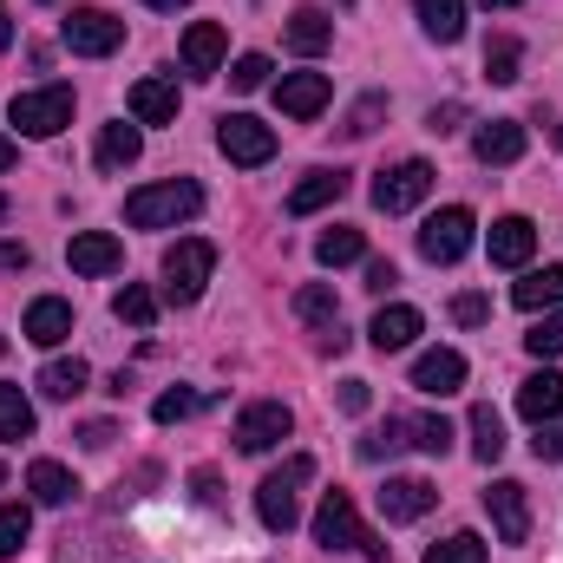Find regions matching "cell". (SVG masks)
Masks as SVG:
<instances>
[{"label": "cell", "instance_id": "1", "mask_svg": "<svg viewBox=\"0 0 563 563\" xmlns=\"http://www.w3.org/2000/svg\"><path fill=\"white\" fill-rule=\"evenodd\" d=\"M203 210V190L190 184V177H170V184H144L125 197V223L132 230H177V223H190Z\"/></svg>", "mask_w": 563, "mask_h": 563}, {"label": "cell", "instance_id": "2", "mask_svg": "<svg viewBox=\"0 0 563 563\" xmlns=\"http://www.w3.org/2000/svg\"><path fill=\"white\" fill-rule=\"evenodd\" d=\"M314 544H321V551H361L367 563H387V544L361 525V511H354L347 492H328V498H321V511H314Z\"/></svg>", "mask_w": 563, "mask_h": 563}, {"label": "cell", "instance_id": "3", "mask_svg": "<svg viewBox=\"0 0 563 563\" xmlns=\"http://www.w3.org/2000/svg\"><path fill=\"white\" fill-rule=\"evenodd\" d=\"M314 478V459L308 452H295L282 472H269L263 485H256V518L276 531V538H288L295 531V518H301V485Z\"/></svg>", "mask_w": 563, "mask_h": 563}, {"label": "cell", "instance_id": "4", "mask_svg": "<svg viewBox=\"0 0 563 563\" xmlns=\"http://www.w3.org/2000/svg\"><path fill=\"white\" fill-rule=\"evenodd\" d=\"M7 125H20V139H59L73 125V86H40V92H13Z\"/></svg>", "mask_w": 563, "mask_h": 563}, {"label": "cell", "instance_id": "5", "mask_svg": "<svg viewBox=\"0 0 563 563\" xmlns=\"http://www.w3.org/2000/svg\"><path fill=\"white\" fill-rule=\"evenodd\" d=\"M217 269V243H203V236H184V243H170L164 250V295L184 308V301H197L203 295V282Z\"/></svg>", "mask_w": 563, "mask_h": 563}, {"label": "cell", "instance_id": "6", "mask_svg": "<svg viewBox=\"0 0 563 563\" xmlns=\"http://www.w3.org/2000/svg\"><path fill=\"white\" fill-rule=\"evenodd\" d=\"M432 164L426 157H407V164H394V170H380L374 177V210L380 217H407V210H420L426 203V190H432Z\"/></svg>", "mask_w": 563, "mask_h": 563}, {"label": "cell", "instance_id": "7", "mask_svg": "<svg viewBox=\"0 0 563 563\" xmlns=\"http://www.w3.org/2000/svg\"><path fill=\"white\" fill-rule=\"evenodd\" d=\"M59 40H66L79 59H106V53H119V40H125V20H112L106 7H73V13L59 20Z\"/></svg>", "mask_w": 563, "mask_h": 563}, {"label": "cell", "instance_id": "8", "mask_svg": "<svg viewBox=\"0 0 563 563\" xmlns=\"http://www.w3.org/2000/svg\"><path fill=\"white\" fill-rule=\"evenodd\" d=\"M472 210L465 203H445L439 217H426V230H420V256L426 263H459L465 250H472Z\"/></svg>", "mask_w": 563, "mask_h": 563}, {"label": "cell", "instance_id": "9", "mask_svg": "<svg viewBox=\"0 0 563 563\" xmlns=\"http://www.w3.org/2000/svg\"><path fill=\"white\" fill-rule=\"evenodd\" d=\"M217 151H223L230 164H269V157H276V132H269L263 119H250V112H230V119L217 125Z\"/></svg>", "mask_w": 563, "mask_h": 563}, {"label": "cell", "instance_id": "10", "mask_svg": "<svg viewBox=\"0 0 563 563\" xmlns=\"http://www.w3.org/2000/svg\"><path fill=\"white\" fill-rule=\"evenodd\" d=\"M288 432H295V413H288L282 400H256V407L236 413V445H243V452H276Z\"/></svg>", "mask_w": 563, "mask_h": 563}, {"label": "cell", "instance_id": "11", "mask_svg": "<svg viewBox=\"0 0 563 563\" xmlns=\"http://www.w3.org/2000/svg\"><path fill=\"white\" fill-rule=\"evenodd\" d=\"M485 511H492L498 544H525V538H531V498H525L518 478H498V485L485 492Z\"/></svg>", "mask_w": 563, "mask_h": 563}, {"label": "cell", "instance_id": "12", "mask_svg": "<svg viewBox=\"0 0 563 563\" xmlns=\"http://www.w3.org/2000/svg\"><path fill=\"white\" fill-rule=\"evenodd\" d=\"M66 263H73V276H119L125 269V243L106 236V230H79L73 250H66Z\"/></svg>", "mask_w": 563, "mask_h": 563}, {"label": "cell", "instance_id": "13", "mask_svg": "<svg viewBox=\"0 0 563 563\" xmlns=\"http://www.w3.org/2000/svg\"><path fill=\"white\" fill-rule=\"evenodd\" d=\"M485 250H492L498 269H525V263L538 256V223H531V217H498Z\"/></svg>", "mask_w": 563, "mask_h": 563}, {"label": "cell", "instance_id": "14", "mask_svg": "<svg viewBox=\"0 0 563 563\" xmlns=\"http://www.w3.org/2000/svg\"><path fill=\"white\" fill-rule=\"evenodd\" d=\"M439 505V485H426V478H387L380 485V511H387V525H413Z\"/></svg>", "mask_w": 563, "mask_h": 563}, {"label": "cell", "instance_id": "15", "mask_svg": "<svg viewBox=\"0 0 563 563\" xmlns=\"http://www.w3.org/2000/svg\"><path fill=\"white\" fill-rule=\"evenodd\" d=\"M328 99H334V86H328L321 73H282V86H276L282 119H314Z\"/></svg>", "mask_w": 563, "mask_h": 563}, {"label": "cell", "instance_id": "16", "mask_svg": "<svg viewBox=\"0 0 563 563\" xmlns=\"http://www.w3.org/2000/svg\"><path fill=\"white\" fill-rule=\"evenodd\" d=\"M413 387H420V394H439V400L459 394V387H465V354H459V347L420 354V361H413Z\"/></svg>", "mask_w": 563, "mask_h": 563}, {"label": "cell", "instance_id": "17", "mask_svg": "<svg viewBox=\"0 0 563 563\" xmlns=\"http://www.w3.org/2000/svg\"><path fill=\"white\" fill-rule=\"evenodd\" d=\"M420 308H407V301H387L380 314H374V328H367V341L380 347V354H400V347H413L420 341Z\"/></svg>", "mask_w": 563, "mask_h": 563}, {"label": "cell", "instance_id": "18", "mask_svg": "<svg viewBox=\"0 0 563 563\" xmlns=\"http://www.w3.org/2000/svg\"><path fill=\"white\" fill-rule=\"evenodd\" d=\"M223 53H230V40H223L217 20H197V26L184 33V73L210 79V73H223Z\"/></svg>", "mask_w": 563, "mask_h": 563}, {"label": "cell", "instance_id": "19", "mask_svg": "<svg viewBox=\"0 0 563 563\" xmlns=\"http://www.w3.org/2000/svg\"><path fill=\"white\" fill-rule=\"evenodd\" d=\"M347 197V170H308L295 190H288V217H314V210H328V203H341Z\"/></svg>", "mask_w": 563, "mask_h": 563}, {"label": "cell", "instance_id": "20", "mask_svg": "<svg viewBox=\"0 0 563 563\" xmlns=\"http://www.w3.org/2000/svg\"><path fill=\"white\" fill-rule=\"evenodd\" d=\"M33 347H59L66 334H73V301H59V295H40L33 308H26V328H20Z\"/></svg>", "mask_w": 563, "mask_h": 563}, {"label": "cell", "instance_id": "21", "mask_svg": "<svg viewBox=\"0 0 563 563\" xmlns=\"http://www.w3.org/2000/svg\"><path fill=\"white\" fill-rule=\"evenodd\" d=\"M525 125L518 119H492V125H478V139H472V151H478V164H518L525 157Z\"/></svg>", "mask_w": 563, "mask_h": 563}, {"label": "cell", "instance_id": "22", "mask_svg": "<svg viewBox=\"0 0 563 563\" xmlns=\"http://www.w3.org/2000/svg\"><path fill=\"white\" fill-rule=\"evenodd\" d=\"M26 492H33V505H73L79 498V478L59 459H33L26 465Z\"/></svg>", "mask_w": 563, "mask_h": 563}, {"label": "cell", "instance_id": "23", "mask_svg": "<svg viewBox=\"0 0 563 563\" xmlns=\"http://www.w3.org/2000/svg\"><path fill=\"white\" fill-rule=\"evenodd\" d=\"M132 119L139 125H177V79H139L132 86Z\"/></svg>", "mask_w": 563, "mask_h": 563}, {"label": "cell", "instance_id": "24", "mask_svg": "<svg viewBox=\"0 0 563 563\" xmlns=\"http://www.w3.org/2000/svg\"><path fill=\"white\" fill-rule=\"evenodd\" d=\"M518 413H525L531 426L558 420V413H563V374H551V367H544V374H531V380L518 387Z\"/></svg>", "mask_w": 563, "mask_h": 563}, {"label": "cell", "instance_id": "25", "mask_svg": "<svg viewBox=\"0 0 563 563\" xmlns=\"http://www.w3.org/2000/svg\"><path fill=\"white\" fill-rule=\"evenodd\" d=\"M511 301L525 308V314H544V308H563V263H544V269H531V276L511 288Z\"/></svg>", "mask_w": 563, "mask_h": 563}, {"label": "cell", "instance_id": "26", "mask_svg": "<svg viewBox=\"0 0 563 563\" xmlns=\"http://www.w3.org/2000/svg\"><path fill=\"white\" fill-rule=\"evenodd\" d=\"M328 40H334V20H328L321 7H295V13H288V46H295L301 59L328 53Z\"/></svg>", "mask_w": 563, "mask_h": 563}, {"label": "cell", "instance_id": "27", "mask_svg": "<svg viewBox=\"0 0 563 563\" xmlns=\"http://www.w3.org/2000/svg\"><path fill=\"white\" fill-rule=\"evenodd\" d=\"M387 426H394V439H400V445H413V452H432V459L452 445V426L439 420V413H407V420H387Z\"/></svg>", "mask_w": 563, "mask_h": 563}, {"label": "cell", "instance_id": "28", "mask_svg": "<svg viewBox=\"0 0 563 563\" xmlns=\"http://www.w3.org/2000/svg\"><path fill=\"white\" fill-rule=\"evenodd\" d=\"M139 151H144L139 119H132V125L119 119V125H106V132H99V151H92V157H99V170H125V164H139Z\"/></svg>", "mask_w": 563, "mask_h": 563}, {"label": "cell", "instance_id": "29", "mask_svg": "<svg viewBox=\"0 0 563 563\" xmlns=\"http://www.w3.org/2000/svg\"><path fill=\"white\" fill-rule=\"evenodd\" d=\"M413 13H420V26L439 46H452L465 33V0H413Z\"/></svg>", "mask_w": 563, "mask_h": 563}, {"label": "cell", "instance_id": "30", "mask_svg": "<svg viewBox=\"0 0 563 563\" xmlns=\"http://www.w3.org/2000/svg\"><path fill=\"white\" fill-rule=\"evenodd\" d=\"M361 256H367V236H361V230H347V223L314 236V263H321V269H341V263H361Z\"/></svg>", "mask_w": 563, "mask_h": 563}, {"label": "cell", "instance_id": "31", "mask_svg": "<svg viewBox=\"0 0 563 563\" xmlns=\"http://www.w3.org/2000/svg\"><path fill=\"white\" fill-rule=\"evenodd\" d=\"M86 380H92L86 361H46L40 367V394L46 400H73V394H86Z\"/></svg>", "mask_w": 563, "mask_h": 563}, {"label": "cell", "instance_id": "32", "mask_svg": "<svg viewBox=\"0 0 563 563\" xmlns=\"http://www.w3.org/2000/svg\"><path fill=\"white\" fill-rule=\"evenodd\" d=\"M472 459H478V465L505 459V420H498L492 407H472Z\"/></svg>", "mask_w": 563, "mask_h": 563}, {"label": "cell", "instance_id": "33", "mask_svg": "<svg viewBox=\"0 0 563 563\" xmlns=\"http://www.w3.org/2000/svg\"><path fill=\"white\" fill-rule=\"evenodd\" d=\"M295 314H301L308 328H334V321H341V301H334L328 282H308V288L295 295Z\"/></svg>", "mask_w": 563, "mask_h": 563}, {"label": "cell", "instance_id": "34", "mask_svg": "<svg viewBox=\"0 0 563 563\" xmlns=\"http://www.w3.org/2000/svg\"><path fill=\"white\" fill-rule=\"evenodd\" d=\"M7 439H33V400L20 387H0V445Z\"/></svg>", "mask_w": 563, "mask_h": 563}, {"label": "cell", "instance_id": "35", "mask_svg": "<svg viewBox=\"0 0 563 563\" xmlns=\"http://www.w3.org/2000/svg\"><path fill=\"white\" fill-rule=\"evenodd\" d=\"M518 66H525V46H518L511 33H498V40L485 46V79H492V86H511Z\"/></svg>", "mask_w": 563, "mask_h": 563}, {"label": "cell", "instance_id": "36", "mask_svg": "<svg viewBox=\"0 0 563 563\" xmlns=\"http://www.w3.org/2000/svg\"><path fill=\"white\" fill-rule=\"evenodd\" d=\"M112 314L132 321V328H151V321H157V295H151L144 282H125V288L112 295Z\"/></svg>", "mask_w": 563, "mask_h": 563}, {"label": "cell", "instance_id": "37", "mask_svg": "<svg viewBox=\"0 0 563 563\" xmlns=\"http://www.w3.org/2000/svg\"><path fill=\"white\" fill-rule=\"evenodd\" d=\"M26 531H33V511H26V505H0V563L20 558Z\"/></svg>", "mask_w": 563, "mask_h": 563}, {"label": "cell", "instance_id": "38", "mask_svg": "<svg viewBox=\"0 0 563 563\" xmlns=\"http://www.w3.org/2000/svg\"><path fill=\"white\" fill-rule=\"evenodd\" d=\"M426 563H485V538H472V531H452L445 544H432Z\"/></svg>", "mask_w": 563, "mask_h": 563}, {"label": "cell", "instance_id": "39", "mask_svg": "<svg viewBox=\"0 0 563 563\" xmlns=\"http://www.w3.org/2000/svg\"><path fill=\"white\" fill-rule=\"evenodd\" d=\"M525 347H531L538 361H558V354H563V308H551V314L525 334Z\"/></svg>", "mask_w": 563, "mask_h": 563}, {"label": "cell", "instance_id": "40", "mask_svg": "<svg viewBox=\"0 0 563 563\" xmlns=\"http://www.w3.org/2000/svg\"><path fill=\"white\" fill-rule=\"evenodd\" d=\"M197 407H203V394H190V387H170V394H157L151 420H157V426H177V420H190Z\"/></svg>", "mask_w": 563, "mask_h": 563}, {"label": "cell", "instance_id": "41", "mask_svg": "<svg viewBox=\"0 0 563 563\" xmlns=\"http://www.w3.org/2000/svg\"><path fill=\"white\" fill-rule=\"evenodd\" d=\"M230 86H236V92H256V86H269V59H263V53H243V59L230 66Z\"/></svg>", "mask_w": 563, "mask_h": 563}, {"label": "cell", "instance_id": "42", "mask_svg": "<svg viewBox=\"0 0 563 563\" xmlns=\"http://www.w3.org/2000/svg\"><path fill=\"white\" fill-rule=\"evenodd\" d=\"M380 112H387V99H380V92H367V99H361V106H354V112H347V139H367V132H374V119H380Z\"/></svg>", "mask_w": 563, "mask_h": 563}, {"label": "cell", "instance_id": "43", "mask_svg": "<svg viewBox=\"0 0 563 563\" xmlns=\"http://www.w3.org/2000/svg\"><path fill=\"white\" fill-rule=\"evenodd\" d=\"M190 492H197V505H203V511H217V505H223V478H217L210 465H203V472H190Z\"/></svg>", "mask_w": 563, "mask_h": 563}, {"label": "cell", "instance_id": "44", "mask_svg": "<svg viewBox=\"0 0 563 563\" xmlns=\"http://www.w3.org/2000/svg\"><path fill=\"white\" fill-rule=\"evenodd\" d=\"M452 321L478 328V321H492V301H485V295H459V301H452Z\"/></svg>", "mask_w": 563, "mask_h": 563}, {"label": "cell", "instance_id": "45", "mask_svg": "<svg viewBox=\"0 0 563 563\" xmlns=\"http://www.w3.org/2000/svg\"><path fill=\"white\" fill-rule=\"evenodd\" d=\"M531 452H538L544 465H558V459H563V426L544 420V426H538V439H531Z\"/></svg>", "mask_w": 563, "mask_h": 563}, {"label": "cell", "instance_id": "46", "mask_svg": "<svg viewBox=\"0 0 563 563\" xmlns=\"http://www.w3.org/2000/svg\"><path fill=\"white\" fill-rule=\"evenodd\" d=\"M426 125L445 139V132H459V125H465V106H432V119H426Z\"/></svg>", "mask_w": 563, "mask_h": 563}, {"label": "cell", "instance_id": "47", "mask_svg": "<svg viewBox=\"0 0 563 563\" xmlns=\"http://www.w3.org/2000/svg\"><path fill=\"white\" fill-rule=\"evenodd\" d=\"M367 380H341V413H367Z\"/></svg>", "mask_w": 563, "mask_h": 563}, {"label": "cell", "instance_id": "48", "mask_svg": "<svg viewBox=\"0 0 563 563\" xmlns=\"http://www.w3.org/2000/svg\"><path fill=\"white\" fill-rule=\"evenodd\" d=\"M394 263H367V288H380V295H387V288H394Z\"/></svg>", "mask_w": 563, "mask_h": 563}, {"label": "cell", "instance_id": "49", "mask_svg": "<svg viewBox=\"0 0 563 563\" xmlns=\"http://www.w3.org/2000/svg\"><path fill=\"white\" fill-rule=\"evenodd\" d=\"M79 439H86V445H92V452H99V445H112V439H119V432H112V426H106V420H92V426H86V432H79Z\"/></svg>", "mask_w": 563, "mask_h": 563}, {"label": "cell", "instance_id": "50", "mask_svg": "<svg viewBox=\"0 0 563 563\" xmlns=\"http://www.w3.org/2000/svg\"><path fill=\"white\" fill-rule=\"evenodd\" d=\"M0 269H26V243H0Z\"/></svg>", "mask_w": 563, "mask_h": 563}, {"label": "cell", "instance_id": "51", "mask_svg": "<svg viewBox=\"0 0 563 563\" xmlns=\"http://www.w3.org/2000/svg\"><path fill=\"white\" fill-rule=\"evenodd\" d=\"M13 46V13H7V0H0V53Z\"/></svg>", "mask_w": 563, "mask_h": 563}, {"label": "cell", "instance_id": "52", "mask_svg": "<svg viewBox=\"0 0 563 563\" xmlns=\"http://www.w3.org/2000/svg\"><path fill=\"white\" fill-rule=\"evenodd\" d=\"M144 7H157V13H177V7H190V0H144Z\"/></svg>", "mask_w": 563, "mask_h": 563}, {"label": "cell", "instance_id": "53", "mask_svg": "<svg viewBox=\"0 0 563 563\" xmlns=\"http://www.w3.org/2000/svg\"><path fill=\"white\" fill-rule=\"evenodd\" d=\"M0 170H13V139H0Z\"/></svg>", "mask_w": 563, "mask_h": 563}, {"label": "cell", "instance_id": "54", "mask_svg": "<svg viewBox=\"0 0 563 563\" xmlns=\"http://www.w3.org/2000/svg\"><path fill=\"white\" fill-rule=\"evenodd\" d=\"M485 7H518V0H485Z\"/></svg>", "mask_w": 563, "mask_h": 563}, {"label": "cell", "instance_id": "55", "mask_svg": "<svg viewBox=\"0 0 563 563\" xmlns=\"http://www.w3.org/2000/svg\"><path fill=\"white\" fill-rule=\"evenodd\" d=\"M0 223H7V197H0Z\"/></svg>", "mask_w": 563, "mask_h": 563}, {"label": "cell", "instance_id": "56", "mask_svg": "<svg viewBox=\"0 0 563 563\" xmlns=\"http://www.w3.org/2000/svg\"><path fill=\"white\" fill-rule=\"evenodd\" d=\"M558 144H563V125H558Z\"/></svg>", "mask_w": 563, "mask_h": 563}, {"label": "cell", "instance_id": "57", "mask_svg": "<svg viewBox=\"0 0 563 563\" xmlns=\"http://www.w3.org/2000/svg\"><path fill=\"white\" fill-rule=\"evenodd\" d=\"M341 7H354V0H341Z\"/></svg>", "mask_w": 563, "mask_h": 563}, {"label": "cell", "instance_id": "58", "mask_svg": "<svg viewBox=\"0 0 563 563\" xmlns=\"http://www.w3.org/2000/svg\"><path fill=\"white\" fill-rule=\"evenodd\" d=\"M0 478H7V465H0Z\"/></svg>", "mask_w": 563, "mask_h": 563}, {"label": "cell", "instance_id": "59", "mask_svg": "<svg viewBox=\"0 0 563 563\" xmlns=\"http://www.w3.org/2000/svg\"><path fill=\"white\" fill-rule=\"evenodd\" d=\"M0 354H7V341H0Z\"/></svg>", "mask_w": 563, "mask_h": 563}]
</instances>
